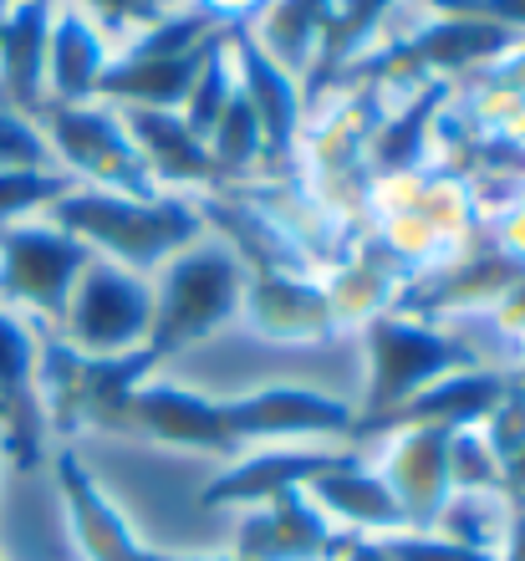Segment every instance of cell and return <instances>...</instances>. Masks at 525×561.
Wrapping results in <instances>:
<instances>
[{
	"label": "cell",
	"mask_w": 525,
	"mask_h": 561,
	"mask_svg": "<svg viewBox=\"0 0 525 561\" xmlns=\"http://www.w3.org/2000/svg\"><path fill=\"white\" fill-rule=\"evenodd\" d=\"M240 307H246V266H240L235 251H225V245H190V251L169 255L163 286L153 296L148 337L128 353L133 368L148 378L159 363H169L174 353H184L194 342H205L209 332H219Z\"/></svg>",
	"instance_id": "obj_1"
},
{
	"label": "cell",
	"mask_w": 525,
	"mask_h": 561,
	"mask_svg": "<svg viewBox=\"0 0 525 561\" xmlns=\"http://www.w3.org/2000/svg\"><path fill=\"white\" fill-rule=\"evenodd\" d=\"M46 209L61 236H77L82 245H92V255L107 251L133 276L199 245V230H205L199 215L179 199H128L107 190H67Z\"/></svg>",
	"instance_id": "obj_2"
},
{
	"label": "cell",
	"mask_w": 525,
	"mask_h": 561,
	"mask_svg": "<svg viewBox=\"0 0 525 561\" xmlns=\"http://www.w3.org/2000/svg\"><path fill=\"white\" fill-rule=\"evenodd\" d=\"M367 363H373V378H367V409L357 414V424L383 419L388 409H398L409 393H419L434 378L480 368L475 347L444 337L434 327L403 322V317H373L367 322Z\"/></svg>",
	"instance_id": "obj_3"
},
{
	"label": "cell",
	"mask_w": 525,
	"mask_h": 561,
	"mask_svg": "<svg viewBox=\"0 0 525 561\" xmlns=\"http://www.w3.org/2000/svg\"><path fill=\"white\" fill-rule=\"evenodd\" d=\"M92 261V245L61 236L57 225H0V296L42 317H67V301Z\"/></svg>",
	"instance_id": "obj_4"
},
{
	"label": "cell",
	"mask_w": 525,
	"mask_h": 561,
	"mask_svg": "<svg viewBox=\"0 0 525 561\" xmlns=\"http://www.w3.org/2000/svg\"><path fill=\"white\" fill-rule=\"evenodd\" d=\"M153 322V291L144 276H133L123 266L92 261L77 280L72 301H67V342L82 357H123L148 337Z\"/></svg>",
	"instance_id": "obj_5"
},
{
	"label": "cell",
	"mask_w": 525,
	"mask_h": 561,
	"mask_svg": "<svg viewBox=\"0 0 525 561\" xmlns=\"http://www.w3.org/2000/svg\"><path fill=\"white\" fill-rule=\"evenodd\" d=\"M42 128L52 138L61 159L72 163L77 174L107 184V194H128V199H153V174H148L144 153L128 138L117 113L103 107H77V103H46Z\"/></svg>",
	"instance_id": "obj_6"
},
{
	"label": "cell",
	"mask_w": 525,
	"mask_h": 561,
	"mask_svg": "<svg viewBox=\"0 0 525 561\" xmlns=\"http://www.w3.org/2000/svg\"><path fill=\"white\" fill-rule=\"evenodd\" d=\"M352 403L317 393V388H255L240 399H219V424L230 449H240L246 439H292V434H347L352 428Z\"/></svg>",
	"instance_id": "obj_7"
},
{
	"label": "cell",
	"mask_w": 525,
	"mask_h": 561,
	"mask_svg": "<svg viewBox=\"0 0 525 561\" xmlns=\"http://www.w3.org/2000/svg\"><path fill=\"white\" fill-rule=\"evenodd\" d=\"M113 434H138L153 444H174V449H209V455H235L219 424V399L190 393L179 383H144L133 388L113 419Z\"/></svg>",
	"instance_id": "obj_8"
},
{
	"label": "cell",
	"mask_w": 525,
	"mask_h": 561,
	"mask_svg": "<svg viewBox=\"0 0 525 561\" xmlns=\"http://www.w3.org/2000/svg\"><path fill=\"white\" fill-rule=\"evenodd\" d=\"M352 547V536H336L332 520L321 516V505L307 490L271 495L265 511L240 526L230 557L240 561H336Z\"/></svg>",
	"instance_id": "obj_9"
},
{
	"label": "cell",
	"mask_w": 525,
	"mask_h": 561,
	"mask_svg": "<svg viewBox=\"0 0 525 561\" xmlns=\"http://www.w3.org/2000/svg\"><path fill=\"white\" fill-rule=\"evenodd\" d=\"M515 46V31L505 26H490V21H434V26H423L419 36L409 42H398L393 51H383V57H363V61H347V72L342 77H388V72H459V67H475V61H490L500 51H511Z\"/></svg>",
	"instance_id": "obj_10"
},
{
	"label": "cell",
	"mask_w": 525,
	"mask_h": 561,
	"mask_svg": "<svg viewBox=\"0 0 525 561\" xmlns=\"http://www.w3.org/2000/svg\"><path fill=\"white\" fill-rule=\"evenodd\" d=\"M0 439L15 470H36L46 439L42 393H36V337L5 307H0Z\"/></svg>",
	"instance_id": "obj_11"
},
{
	"label": "cell",
	"mask_w": 525,
	"mask_h": 561,
	"mask_svg": "<svg viewBox=\"0 0 525 561\" xmlns=\"http://www.w3.org/2000/svg\"><path fill=\"white\" fill-rule=\"evenodd\" d=\"M449 439L454 428L444 424H423V428H409L403 439L388 449L383 459V485L393 490V501L403 505L409 516V531H434L438 516L449 511Z\"/></svg>",
	"instance_id": "obj_12"
},
{
	"label": "cell",
	"mask_w": 525,
	"mask_h": 561,
	"mask_svg": "<svg viewBox=\"0 0 525 561\" xmlns=\"http://www.w3.org/2000/svg\"><path fill=\"white\" fill-rule=\"evenodd\" d=\"M57 490H61V505H67V520H72L77 541L88 551V561H163V551H148L133 526L123 520L113 501L103 495V485L88 474V465L61 449L57 455Z\"/></svg>",
	"instance_id": "obj_13"
},
{
	"label": "cell",
	"mask_w": 525,
	"mask_h": 561,
	"mask_svg": "<svg viewBox=\"0 0 525 561\" xmlns=\"http://www.w3.org/2000/svg\"><path fill=\"white\" fill-rule=\"evenodd\" d=\"M511 378L500 373H484V368H469V373H449V378H434L423 383L419 393L388 409L383 419H367L357 424L352 419L347 434H378V428H393V424H409V428H423V424H444V428H469V424H484V414L500 403Z\"/></svg>",
	"instance_id": "obj_14"
},
{
	"label": "cell",
	"mask_w": 525,
	"mask_h": 561,
	"mask_svg": "<svg viewBox=\"0 0 525 561\" xmlns=\"http://www.w3.org/2000/svg\"><path fill=\"white\" fill-rule=\"evenodd\" d=\"M357 465V455H296V449H271V455H250L230 470H219L205 490H199V505H265L271 495H286V490H307L317 485L321 474L347 470Z\"/></svg>",
	"instance_id": "obj_15"
},
{
	"label": "cell",
	"mask_w": 525,
	"mask_h": 561,
	"mask_svg": "<svg viewBox=\"0 0 525 561\" xmlns=\"http://www.w3.org/2000/svg\"><path fill=\"white\" fill-rule=\"evenodd\" d=\"M46 36H52V0H15L0 21V92L5 107L36 118L46 107Z\"/></svg>",
	"instance_id": "obj_16"
},
{
	"label": "cell",
	"mask_w": 525,
	"mask_h": 561,
	"mask_svg": "<svg viewBox=\"0 0 525 561\" xmlns=\"http://www.w3.org/2000/svg\"><path fill=\"white\" fill-rule=\"evenodd\" d=\"M230 57H235V67H240V92H246V103L255 107V123H261V138H265L261 153L281 163L292 153L296 118H301L296 82L265 57V46L255 42L250 26H230Z\"/></svg>",
	"instance_id": "obj_17"
},
{
	"label": "cell",
	"mask_w": 525,
	"mask_h": 561,
	"mask_svg": "<svg viewBox=\"0 0 525 561\" xmlns=\"http://www.w3.org/2000/svg\"><path fill=\"white\" fill-rule=\"evenodd\" d=\"M225 36H230V31H219L215 42L194 46V51H179V57H123V61H113V67L98 77V98H117V103H128V107H153V113H174V107L190 98L205 57L225 42Z\"/></svg>",
	"instance_id": "obj_18"
},
{
	"label": "cell",
	"mask_w": 525,
	"mask_h": 561,
	"mask_svg": "<svg viewBox=\"0 0 525 561\" xmlns=\"http://www.w3.org/2000/svg\"><path fill=\"white\" fill-rule=\"evenodd\" d=\"M123 128L144 153L148 174L169 179V184H215L219 163L205 138L190 134V123L179 113H153V107H123Z\"/></svg>",
	"instance_id": "obj_19"
},
{
	"label": "cell",
	"mask_w": 525,
	"mask_h": 561,
	"mask_svg": "<svg viewBox=\"0 0 525 561\" xmlns=\"http://www.w3.org/2000/svg\"><path fill=\"white\" fill-rule=\"evenodd\" d=\"M307 495L321 505V516L347 520L352 536L357 531H383V536L409 531V516H403V505L393 501V490L383 485L378 470H363V465L321 474L317 485H307Z\"/></svg>",
	"instance_id": "obj_20"
},
{
	"label": "cell",
	"mask_w": 525,
	"mask_h": 561,
	"mask_svg": "<svg viewBox=\"0 0 525 561\" xmlns=\"http://www.w3.org/2000/svg\"><path fill=\"white\" fill-rule=\"evenodd\" d=\"M246 311L265 337H327L332 332V301L286 276L246 280Z\"/></svg>",
	"instance_id": "obj_21"
},
{
	"label": "cell",
	"mask_w": 525,
	"mask_h": 561,
	"mask_svg": "<svg viewBox=\"0 0 525 561\" xmlns=\"http://www.w3.org/2000/svg\"><path fill=\"white\" fill-rule=\"evenodd\" d=\"M107 72V51L98 31L77 11L52 15V36H46V82L57 92V103H88L98 92V77Z\"/></svg>",
	"instance_id": "obj_22"
},
{
	"label": "cell",
	"mask_w": 525,
	"mask_h": 561,
	"mask_svg": "<svg viewBox=\"0 0 525 561\" xmlns=\"http://www.w3.org/2000/svg\"><path fill=\"white\" fill-rule=\"evenodd\" d=\"M336 0H265L261 11V46L281 72H307L317 61V46L332 26Z\"/></svg>",
	"instance_id": "obj_23"
},
{
	"label": "cell",
	"mask_w": 525,
	"mask_h": 561,
	"mask_svg": "<svg viewBox=\"0 0 525 561\" xmlns=\"http://www.w3.org/2000/svg\"><path fill=\"white\" fill-rule=\"evenodd\" d=\"M383 11H388V0H336L332 26H327V36H321L317 67H311V82H307L311 98L332 88L336 77L347 72V61H357V51H363V42L383 21Z\"/></svg>",
	"instance_id": "obj_24"
},
{
	"label": "cell",
	"mask_w": 525,
	"mask_h": 561,
	"mask_svg": "<svg viewBox=\"0 0 525 561\" xmlns=\"http://www.w3.org/2000/svg\"><path fill=\"white\" fill-rule=\"evenodd\" d=\"M261 148H265V138H261V123H255V107L246 103V92L235 88L215 123V134H209V153H215L219 174L230 179V174H246L250 163L261 159Z\"/></svg>",
	"instance_id": "obj_25"
},
{
	"label": "cell",
	"mask_w": 525,
	"mask_h": 561,
	"mask_svg": "<svg viewBox=\"0 0 525 561\" xmlns=\"http://www.w3.org/2000/svg\"><path fill=\"white\" fill-rule=\"evenodd\" d=\"M449 98V88L444 82H434V88H423L419 98H413V107L403 113V118H393L388 128L378 134V169H413L419 163V153H423V128H429V118L438 113V103Z\"/></svg>",
	"instance_id": "obj_26"
},
{
	"label": "cell",
	"mask_w": 525,
	"mask_h": 561,
	"mask_svg": "<svg viewBox=\"0 0 525 561\" xmlns=\"http://www.w3.org/2000/svg\"><path fill=\"white\" fill-rule=\"evenodd\" d=\"M230 36L215 46L205 57V67H199V77H194V88H190V134L194 138H205L209 144V134H215V123H219V113H225V103H230Z\"/></svg>",
	"instance_id": "obj_27"
},
{
	"label": "cell",
	"mask_w": 525,
	"mask_h": 561,
	"mask_svg": "<svg viewBox=\"0 0 525 561\" xmlns=\"http://www.w3.org/2000/svg\"><path fill=\"white\" fill-rule=\"evenodd\" d=\"M67 194V179L46 174V169H0V225H11L15 215L42 205H57Z\"/></svg>",
	"instance_id": "obj_28"
},
{
	"label": "cell",
	"mask_w": 525,
	"mask_h": 561,
	"mask_svg": "<svg viewBox=\"0 0 525 561\" xmlns=\"http://www.w3.org/2000/svg\"><path fill=\"white\" fill-rule=\"evenodd\" d=\"M449 485L454 490H495L500 485V459L490 455V444H484V434H475V428H454L449 439Z\"/></svg>",
	"instance_id": "obj_29"
},
{
	"label": "cell",
	"mask_w": 525,
	"mask_h": 561,
	"mask_svg": "<svg viewBox=\"0 0 525 561\" xmlns=\"http://www.w3.org/2000/svg\"><path fill=\"white\" fill-rule=\"evenodd\" d=\"M484 444H490V455L495 459H511L515 449L525 444V383L515 378V383H505V393H500V403L484 414Z\"/></svg>",
	"instance_id": "obj_30"
},
{
	"label": "cell",
	"mask_w": 525,
	"mask_h": 561,
	"mask_svg": "<svg viewBox=\"0 0 525 561\" xmlns=\"http://www.w3.org/2000/svg\"><path fill=\"white\" fill-rule=\"evenodd\" d=\"M383 547H388L393 561H500L495 551L465 547V541H449V536H434V531H398Z\"/></svg>",
	"instance_id": "obj_31"
},
{
	"label": "cell",
	"mask_w": 525,
	"mask_h": 561,
	"mask_svg": "<svg viewBox=\"0 0 525 561\" xmlns=\"http://www.w3.org/2000/svg\"><path fill=\"white\" fill-rule=\"evenodd\" d=\"M0 169H46V138L5 103H0Z\"/></svg>",
	"instance_id": "obj_32"
},
{
	"label": "cell",
	"mask_w": 525,
	"mask_h": 561,
	"mask_svg": "<svg viewBox=\"0 0 525 561\" xmlns=\"http://www.w3.org/2000/svg\"><path fill=\"white\" fill-rule=\"evenodd\" d=\"M434 11H449L459 21H490L505 31H525V0H429Z\"/></svg>",
	"instance_id": "obj_33"
},
{
	"label": "cell",
	"mask_w": 525,
	"mask_h": 561,
	"mask_svg": "<svg viewBox=\"0 0 525 561\" xmlns=\"http://www.w3.org/2000/svg\"><path fill=\"white\" fill-rule=\"evenodd\" d=\"M82 5H92V11L107 21V31H117L123 21H159V5H148V0H82Z\"/></svg>",
	"instance_id": "obj_34"
},
{
	"label": "cell",
	"mask_w": 525,
	"mask_h": 561,
	"mask_svg": "<svg viewBox=\"0 0 525 561\" xmlns=\"http://www.w3.org/2000/svg\"><path fill=\"white\" fill-rule=\"evenodd\" d=\"M199 11L219 15L225 26H246L250 15H261V11H265V0H199Z\"/></svg>",
	"instance_id": "obj_35"
},
{
	"label": "cell",
	"mask_w": 525,
	"mask_h": 561,
	"mask_svg": "<svg viewBox=\"0 0 525 561\" xmlns=\"http://www.w3.org/2000/svg\"><path fill=\"white\" fill-rule=\"evenodd\" d=\"M500 485L511 490V501H525V444L511 459H500Z\"/></svg>",
	"instance_id": "obj_36"
},
{
	"label": "cell",
	"mask_w": 525,
	"mask_h": 561,
	"mask_svg": "<svg viewBox=\"0 0 525 561\" xmlns=\"http://www.w3.org/2000/svg\"><path fill=\"white\" fill-rule=\"evenodd\" d=\"M500 561H525V505L515 501L511 526H505V557Z\"/></svg>",
	"instance_id": "obj_37"
},
{
	"label": "cell",
	"mask_w": 525,
	"mask_h": 561,
	"mask_svg": "<svg viewBox=\"0 0 525 561\" xmlns=\"http://www.w3.org/2000/svg\"><path fill=\"white\" fill-rule=\"evenodd\" d=\"M336 561H393V557H388V547H383V541H363V536H352V547L342 551Z\"/></svg>",
	"instance_id": "obj_38"
},
{
	"label": "cell",
	"mask_w": 525,
	"mask_h": 561,
	"mask_svg": "<svg viewBox=\"0 0 525 561\" xmlns=\"http://www.w3.org/2000/svg\"><path fill=\"white\" fill-rule=\"evenodd\" d=\"M148 5H159V11H163V5H174V0H148Z\"/></svg>",
	"instance_id": "obj_39"
},
{
	"label": "cell",
	"mask_w": 525,
	"mask_h": 561,
	"mask_svg": "<svg viewBox=\"0 0 525 561\" xmlns=\"http://www.w3.org/2000/svg\"><path fill=\"white\" fill-rule=\"evenodd\" d=\"M5 5H11V0H0V21H5Z\"/></svg>",
	"instance_id": "obj_40"
},
{
	"label": "cell",
	"mask_w": 525,
	"mask_h": 561,
	"mask_svg": "<svg viewBox=\"0 0 525 561\" xmlns=\"http://www.w3.org/2000/svg\"><path fill=\"white\" fill-rule=\"evenodd\" d=\"M521 383H525V373H521Z\"/></svg>",
	"instance_id": "obj_41"
},
{
	"label": "cell",
	"mask_w": 525,
	"mask_h": 561,
	"mask_svg": "<svg viewBox=\"0 0 525 561\" xmlns=\"http://www.w3.org/2000/svg\"><path fill=\"white\" fill-rule=\"evenodd\" d=\"M521 505H525V501H521Z\"/></svg>",
	"instance_id": "obj_42"
}]
</instances>
